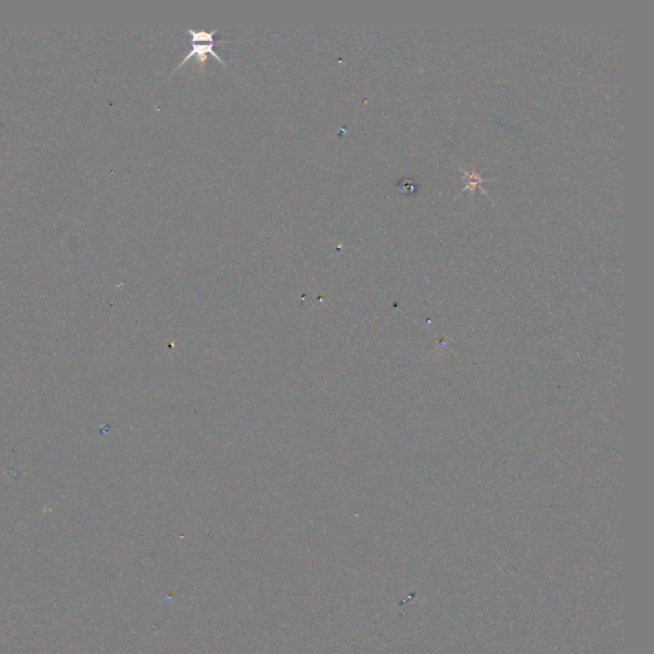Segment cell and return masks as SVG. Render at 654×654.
Masks as SVG:
<instances>
[{
  "label": "cell",
  "mask_w": 654,
  "mask_h": 654,
  "mask_svg": "<svg viewBox=\"0 0 654 654\" xmlns=\"http://www.w3.org/2000/svg\"><path fill=\"white\" fill-rule=\"evenodd\" d=\"M219 30H214V31H204V30H187L186 32L190 36V44H192V49L189 52L187 56L183 59V62L179 63V65L174 69V72H177V69L183 67L184 64L188 62L190 58L193 56H197L198 63H201V65H205L206 63L207 55H212L215 56L216 59L219 61V63L223 64L225 65V62L223 61V58L220 55L217 54L216 52H214V45H215V41H214V36L217 34Z\"/></svg>",
  "instance_id": "6da1fadb"
}]
</instances>
